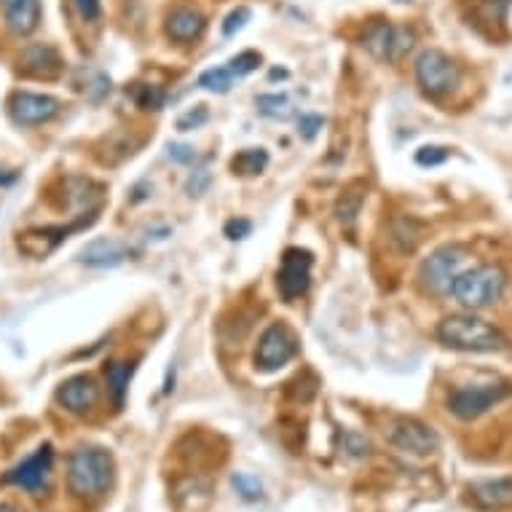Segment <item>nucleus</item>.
I'll list each match as a JSON object with an SVG mask.
<instances>
[{
  "label": "nucleus",
  "instance_id": "b1692460",
  "mask_svg": "<svg viewBox=\"0 0 512 512\" xmlns=\"http://www.w3.org/2000/svg\"><path fill=\"white\" fill-rule=\"evenodd\" d=\"M258 108H261L263 116H271V118L290 116V100H287L285 94H261V97H258Z\"/></svg>",
  "mask_w": 512,
  "mask_h": 512
},
{
  "label": "nucleus",
  "instance_id": "9b49d317",
  "mask_svg": "<svg viewBox=\"0 0 512 512\" xmlns=\"http://www.w3.org/2000/svg\"><path fill=\"white\" fill-rule=\"evenodd\" d=\"M51 462H54V451L51 445H41L33 456H27L25 462H19L14 470L6 475L11 486L22 488L27 494H41L51 475Z\"/></svg>",
  "mask_w": 512,
  "mask_h": 512
},
{
  "label": "nucleus",
  "instance_id": "423d86ee",
  "mask_svg": "<svg viewBox=\"0 0 512 512\" xmlns=\"http://www.w3.org/2000/svg\"><path fill=\"white\" fill-rule=\"evenodd\" d=\"M362 46L378 62H400L413 49V33L403 25H392L389 19H373L362 30Z\"/></svg>",
  "mask_w": 512,
  "mask_h": 512
},
{
  "label": "nucleus",
  "instance_id": "7ed1b4c3",
  "mask_svg": "<svg viewBox=\"0 0 512 512\" xmlns=\"http://www.w3.org/2000/svg\"><path fill=\"white\" fill-rule=\"evenodd\" d=\"M507 287V274L499 266H475L462 271L451 285V295L459 306L470 311H480L494 306Z\"/></svg>",
  "mask_w": 512,
  "mask_h": 512
},
{
  "label": "nucleus",
  "instance_id": "1a4fd4ad",
  "mask_svg": "<svg viewBox=\"0 0 512 512\" xmlns=\"http://www.w3.org/2000/svg\"><path fill=\"white\" fill-rule=\"evenodd\" d=\"M311 263H314V258H311L309 250L290 247V250L282 255V266H279L277 274V287L285 301H295V298H301V295L309 290Z\"/></svg>",
  "mask_w": 512,
  "mask_h": 512
},
{
  "label": "nucleus",
  "instance_id": "f3484780",
  "mask_svg": "<svg viewBox=\"0 0 512 512\" xmlns=\"http://www.w3.org/2000/svg\"><path fill=\"white\" fill-rule=\"evenodd\" d=\"M472 496L483 510H502L512 504V478L480 480L472 486Z\"/></svg>",
  "mask_w": 512,
  "mask_h": 512
},
{
  "label": "nucleus",
  "instance_id": "f257e3e1",
  "mask_svg": "<svg viewBox=\"0 0 512 512\" xmlns=\"http://www.w3.org/2000/svg\"><path fill=\"white\" fill-rule=\"evenodd\" d=\"M116 464L105 448L84 445L68 459V488L81 499H97L113 486Z\"/></svg>",
  "mask_w": 512,
  "mask_h": 512
},
{
  "label": "nucleus",
  "instance_id": "e433bc0d",
  "mask_svg": "<svg viewBox=\"0 0 512 512\" xmlns=\"http://www.w3.org/2000/svg\"><path fill=\"white\" fill-rule=\"evenodd\" d=\"M9 183H14V175H6V172L0 169V185H9Z\"/></svg>",
  "mask_w": 512,
  "mask_h": 512
},
{
  "label": "nucleus",
  "instance_id": "f704fd0d",
  "mask_svg": "<svg viewBox=\"0 0 512 512\" xmlns=\"http://www.w3.org/2000/svg\"><path fill=\"white\" fill-rule=\"evenodd\" d=\"M250 231H252L250 220H231V223H226L228 239H244Z\"/></svg>",
  "mask_w": 512,
  "mask_h": 512
},
{
  "label": "nucleus",
  "instance_id": "473e14b6",
  "mask_svg": "<svg viewBox=\"0 0 512 512\" xmlns=\"http://www.w3.org/2000/svg\"><path fill=\"white\" fill-rule=\"evenodd\" d=\"M344 440H346V451H349L352 456H362V454H368V451H370L368 440H365V437H360V435H354V432H346Z\"/></svg>",
  "mask_w": 512,
  "mask_h": 512
},
{
  "label": "nucleus",
  "instance_id": "f03ea898",
  "mask_svg": "<svg viewBox=\"0 0 512 512\" xmlns=\"http://www.w3.org/2000/svg\"><path fill=\"white\" fill-rule=\"evenodd\" d=\"M437 338L459 352H499L507 344L502 330L472 314H451L437 325Z\"/></svg>",
  "mask_w": 512,
  "mask_h": 512
},
{
  "label": "nucleus",
  "instance_id": "c756f323",
  "mask_svg": "<svg viewBox=\"0 0 512 512\" xmlns=\"http://www.w3.org/2000/svg\"><path fill=\"white\" fill-rule=\"evenodd\" d=\"M73 6H76L78 14H81V19H84V22H97L102 14L100 0H73Z\"/></svg>",
  "mask_w": 512,
  "mask_h": 512
},
{
  "label": "nucleus",
  "instance_id": "c9c22d12",
  "mask_svg": "<svg viewBox=\"0 0 512 512\" xmlns=\"http://www.w3.org/2000/svg\"><path fill=\"white\" fill-rule=\"evenodd\" d=\"M169 156L180 164H188V161L196 159V153L191 145H169Z\"/></svg>",
  "mask_w": 512,
  "mask_h": 512
},
{
  "label": "nucleus",
  "instance_id": "5701e85b",
  "mask_svg": "<svg viewBox=\"0 0 512 512\" xmlns=\"http://www.w3.org/2000/svg\"><path fill=\"white\" fill-rule=\"evenodd\" d=\"M234 84V76H231V70L228 68H212V70H204L202 76H199V86L204 89H210V92H218V94H226Z\"/></svg>",
  "mask_w": 512,
  "mask_h": 512
},
{
  "label": "nucleus",
  "instance_id": "39448f33",
  "mask_svg": "<svg viewBox=\"0 0 512 512\" xmlns=\"http://www.w3.org/2000/svg\"><path fill=\"white\" fill-rule=\"evenodd\" d=\"M416 81H419L427 97L443 100V97H448L459 86L462 73H459V65L448 54L437 49H427L416 59Z\"/></svg>",
  "mask_w": 512,
  "mask_h": 512
},
{
  "label": "nucleus",
  "instance_id": "20e7f679",
  "mask_svg": "<svg viewBox=\"0 0 512 512\" xmlns=\"http://www.w3.org/2000/svg\"><path fill=\"white\" fill-rule=\"evenodd\" d=\"M467 258H470V252L464 250L462 244H445L432 252L427 261L421 263L419 279L424 290H429L432 295L451 293V285L467 266Z\"/></svg>",
  "mask_w": 512,
  "mask_h": 512
},
{
  "label": "nucleus",
  "instance_id": "4468645a",
  "mask_svg": "<svg viewBox=\"0 0 512 512\" xmlns=\"http://www.w3.org/2000/svg\"><path fill=\"white\" fill-rule=\"evenodd\" d=\"M204 30H207V19L196 6H175L164 22V33L177 43L199 41Z\"/></svg>",
  "mask_w": 512,
  "mask_h": 512
},
{
  "label": "nucleus",
  "instance_id": "bb28decb",
  "mask_svg": "<svg viewBox=\"0 0 512 512\" xmlns=\"http://www.w3.org/2000/svg\"><path fill=\"white\" fill-rule=\"evenodd\" d=\"M234 486H236V491L244 496V499H261V494H263L261 480L252 478V475H247V472H236Z\"/></svg>",
  "mask_w": 512,
  "mask_h": 512
},
{
  "label": "nucleus",
  "instance_id": "6ab92c4d",
  "mask_svg": "<svg viewBox=\"0 0 512 512\" xmlns=\"http://www.w3.org/2000/svg\"><path fill=\"white\" fill-rule=\"evenodd\" d=\"M389 242L395 244L397 252L411 255V252L416 250L421 242V226L411 218L392 220V226H389Z\"/></svg>",
  "mask_w": 512,
  "mask_h": 512
},
{
  "label": "nucleus",
  "instance_id": "9d476101",
  "mask_svg": "<svg viewBox=\"0 0 512 512\" xmlns=\"http://www.w3.org/2000/svg\"><path fill=\"white\" fill-rule=\"evenodd\" d=\"M389 443L405 451V454L427 456L432 451H437L440 445V437L435 435V429L427 427L424 421L419 419H397L392 427H389Z\"/></svg>",
  "mask_w": 512,
  "mask_h": 512
},
{
  "label": "nucleus",
  "instance_id": "0eeeda50",
  "mask_svg": "<svg viewBox=\"0 0 512 512\" xmlns=\"http://www.w3.org/2000/svg\"><path fill=\"white\" fill-rule=\"evenodd\" d=\"M510 392V384H475V387H462L448 397V408H451L456 419L472 421L483 416L486 411H491L496 403H502Z\"/></svg>",
  "mask_w": 512,
  "mask_h": 512
},
{
  "label": "nucleus",
  "instance_id": "393cba45",
  "mask_svg": "<svg viewBox=\"0 0 512 512\" xmlns=\"http://www.w3.org/2000/svg\"><path fill=\"white\" fill-rule=\"evenodd\" d=\"M132 97H135V102L143 110H161V105H164V92H161V89H156V86L135 84V89H132Z\"/></svg>",
  "mask_w": 512,
  "mask_h": 512
},
{
  "label": "nucleus",
  "instance_id": "aec40b11",
  "mask_svg": "<svg viewBox=\"0 0 512 512\" xmlns=\"http://www.w3.org/2000/svg\"><path fill=\"white\" fill-rule=\"evenodd\" d=\"M362 202H365V183H352L346 185L344 194L338 196L336 202V218L344 223V226H352L354 220H357V215H360L362 210Z\"/></svg>",
  "mask_w": 512,
  "mask_h": 512
},
{
  "label": "nucleus",
  "instance_id": "a211bd4d",
  "mask_svg": "<svg viewBox=\"0 0 512 512\" xmlns=\"http://www.w3.org/2000/svg\"><path fill=\"white\" fill-rule=\"evenodd\" d=\"M124 258V244L116 242V239H94V242L86 244L84 252H81V261H84L86 266H94V269H110V266H118Z\"/></svg>",
  "mask_w": 512,
  "mask_h": 512
},
{
  "label": "nucleus",
  "instance_id": "4be33fe9",
  "mask_svg": "<svg viewBox=\"0 0 512 512\" xmlns=\"http://www.w3.org/2000/svg\"><path fill=\"white\" fill-rule=\"evenodd\" d=\"M269 164V153L263 151V148H247V151H239L231 161V169H234L236 175L250 177V175H261L263 169Z\"/></svg>",
  "mask_w": 512,
  "mask_h": 512
},
{
  "label": "nucleus",
  "instance_id": "72a5a7b5",
  "mask_svg": "<svg viewBox=\"0 0 512 512\" xmlns=\"http://www.w3.org/2000/svg\"><path fill=\"white\" fill-rule=\"evenodd\" d=\"M322 116H301V121H298V126H301V135L306 137V140H311V137L317 135L319 129H322Z\"/></svg>",
  "mask_w": 512,
  "mask_h": 512
},
{
  "label": "nucleus",
  "instance_id": "c85d7f7f",
  "mask_svg": "<svg viewBox=\"0 0 512 512\" xmlns=\"http://www.w3.org/2000/svg\"><path fill=\"white\" fill-rule=\"evenodd\" d=\"M247 22H250V9H244L242 6V9L231 11V14L226 17V22H223V35H226V38H231V35L239 33V30H242Z\"/></svg>",
  "mask_w": 512,
  "mask_h": 512
},
{
  "label": "nucleus",
  "instance_id": "412c9836",
  "mask_svg": "<svg viewBox=\"0 0 512 512\" xmlns=\"http://www.w3.org/2000/svg\"><path fill=\"white\" fill-rule=\"evenodd\" d=\"M129 378H132V365H129V362L113 360L105 365V381H108V392L118 408L124 405L126 389H129Z\"/></svg>",
  "mask_w": 512,
  "mask_h": 512
},
{
  "label": "nucleus",
  "instance_id": "4c0bfd02",
  "mask_svg": "<svg viewBox=\"0 0 512 512\" xmlns=\"http://www.w3.org/2000/svg\"><path fill=\"white\" fill-rule=\"evenodd\" d=\"M0 512H17V507L14 504H0Z\"/></svg>",
  "mask_w": 512,
  "mask_h": 512
},
{
  "label": "nucleus",
  "instance_id": "dca6fc26",
  "mask_svg": "<svg viewBox=\"0 0 512 512\" xmlns=\"http://www.w3.org/2000/svg\"><path fill=\"white\" fill-rule=\"evenodd\" d=\"M0 11L14 35H33L41 25V0H0Z\"/></svg>",
  "mask_w": 512,
  "mask_h": 512
},
{
  "label": "nucleus",
  "instance_id": "7c9ffc66",
  "mask_svg": "<svg viewBox=\"0 0 512 512\" xmlns=\"http://www.w3.org/2000/svg\"><path fill=\"white\" fill-rule=\"evenodd\" d=\"M207 121V110L196 108L191 113H185V116L177 118V129L180 132H188V129H196V126H202Z\"/></svg>",
  "mask_w": 512,
  "mask_h": 512
},
{
  "label": "nucleus",
  "instance_id": "ddd939ff",
  "mask_svg": "<svg viewBox=\"0 0 512 512\" xmlns=\"http://www.w3.org/2000/svg\"><path fill=\"white\" fill-rule=\"evenodd\" d=\"M97 384L92 376H73L57 389V403L68 413L84 416L97 405Z\"/></svg>",
  "mask_w": 512,
  "mask_h": 512
},
{
  "label": "nucleus",
  "instance_id": "cd10ccee",
  "mask_svg": "<svg viewBox=\"0 0 512 512\" xmlns=\"http://www.w3.org/2000/svg\"><path fill=\"white\" fill-rule=\"evenodd\" d=\"M210 169L202 167V169H196V172H191V177H188V183H185V191L191 196H202L207 188H210Z\"/></svg>",
  "mask_w": 512,
  "mask_h": 512
},
{
  "label": "nucleus",
  "instance_id": "2f4dec72",
  "mask_svg": "<svg viewBox=\"0 0 512 512\" xmlns=\"http://www.w3.org/2000/svg\"><path fill=\"white\" fill-rule=\"evenodd\" d=\"M448 159V151L445 148H421L419 153H416V161H419L421 167H435V164H440V161Z\"/></svg>",
  "mask_w": 512,
  "mask_h": 512
},
{
  "label": "nucleus",
  "instance_id": "f8f14e48",
  "mask_svg": "<svg viewBox=\"0 0 512 512\" xmlns=\"http://www.w3.org/2000/svg\"><path fill=\"white\" fill-rule=\"evenodd\" d=\"M59 113V100L51 94L35 92H14L9 97V116L19 126H38L46 124Z\"/></svg>",
  "mask_w": 512,
  "mask_h": 512
},
{
  "label": "nucleus",
  "instance_id": "6e6552de",
  "mask_svg": "<svg viewBox=\"0 0 512 512\" xmlns=\"http://www.w3.org/2000/svg\"><path fill=\"white\" fill-rule=\"evenodd\" d=\"M298 352V338L287 325H271L263 330L258 349H255V368L263 373H274V370L285 368L287 362L293 360Z\"/></svg>",
  "mask_w": 512,
  "mask_h": 512
},
{
  "label": "nucleus",
  "instance_id": "2eb2a0df",
  "mask_svg": "<svg viewBox=\"0 0 512 512\" xmlns=\"http://www.w3.org/2000/svg\"><path fill=\"white\" fill-rule=\"evenodd\" d=\"M19 70L30 78H57L62 70V57L49 43H33L19 54Z\"/></svg>",
  "mask_w": 512,
  "mask_h": 512
},
{
  "label": "nucleus",
  "instance_id": "a878e982",
  "mask_svg": "<svg viewBox=\"0 0 512 512\" xmlns=\"http://www.w3.org/2000/svg\"><path fill=\"white\" fill-rule=\"evenodd\" d=\"M261 65V54L258 51H242V54H236L231 62H228V70H231V76L242 78L250 76L252 70H258Z\"/></svg>",
  "mask_w": 512,
  "mask_h": 512
}]
</instances>
